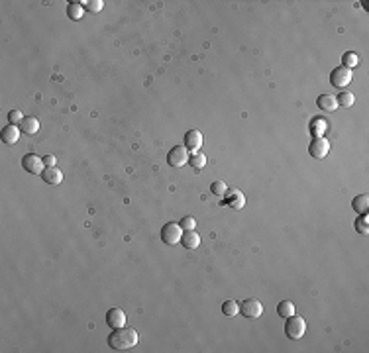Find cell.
I'll use <instances>...</instances> for the list:
<instances>
[{
  "instance_id": "obj_1",
  "label": "cell",
  "mask_w": 369,
  "mask_h": 353,
  "mask_svg": "<svg viewBox=\"0 0 369 353\" xmlns=\"http://www.w3.org/2000/svg\"><path fill=\"white\" fill-rule=\"evenodd\" d=\"M138 341H140V334L134 328H116L108 336V345L114 351H128L136 347Z\"/></svg>"
},
{
  "instance_id": "obj_2",
  "label": "cell",
  "mask_w": 369,
  "mask_h": 353,
  "mask_svg": "<svg viewBox=\"0 0 369 353\" xmlns=\"http://www.w3.org/2000/svg\"><path fill=\"white\" fill-rule=\"evenodd\" d=\"M285 334H287L289 339H300L306 334V322H304V318H300L297 314L289 316L287 322H285Z\"/></svg>"
},
{
  "instance_id": "obj_3",
  "label": "cell",
  "mask_w": 369,
  "mask_h": 353,
  "mask_svg": "<svg viewBox=\"0 0 369 353\" xmlns=\"http://www.w3.org/2000/svg\"><path fill=\"white\" fill-rule=\"evenodd\" d=\"M308 153L314 157V159H326V155L330 153V141L326 137H314L308 145Z\"/></svg>"
},
{
  "instance_id": "obj_4",
  "label": "cell",
  "mask_w": 369,
  "mask_h": 353,
  "mask_svg": "<svg viewBox=\"0 0 369 353\" xmlns=\"http://www.w3.org/2000/svg\"><path fill=\"white\" fill-rule=\"evenodd\" d=\"M181 237H183V228H181L179 224L169 222V224H165V226L161 228V241H163V243L175 245V243L181 241Z\"/></svg>"
},
{
  "instance_id": "obj_5",
  "label": "cell",
  "mask_w": 369,
  "mask_h": 353,
  "mask_svg": "<svg viewBox=\"0 0 369 353\" xmlns=\"http://www.w3.org/2000/svg\"><path fill=\"white\" fill-rule=\"evenodd\" d=\"M240 312L246 316V318H261L263 316V304L257 300V298H247L242 302V306H240Z\"/></svg>"
},
{
  "instance_id": "obj_6",
  "label": "cell",
  "mask_w": 369,
  "mask_h": 353,
  "mask_svg": "<svg viewBox=\"0 0 369 353\" xmlns=\"http://www.w3.org/2000/svg\"><path fill=\"white\" fill-rule=\"evenodd\" d=\"M351 83V71L346 69V67H336L332 73H330V84L336 86V88H346L348 84Z\"/></svg>"
},
{
  "instance_id": "obj_7",
  "label": "cell",
  "mask_w": 369,
  "mask_h": 353,
  "mask_svg": "<svg viewBox=\"0 0 369 353\" xmlns=\"http://www.w3.org/2000/svg\"><path fill=\"white\" fill-rule=\"evenodd\" d=\"M22 167H24L28 173H32V175H41V173L45 171V163H43V159H41L39 155H35V153H28V155H24V159H22Z\"/></svg>"
},
{
  "instance_id": "obj_8",
  "label": "cell",
  "mask_w": 369,
  "mask_h": 353,
  "mask_svg": "<svg viewBox=\"0 0 369 353\" xmlns=\"http://www.w3.org/2000/svg\"><path fill=\"white\" fill-rule=\"evenodd\" d=\"M167 161H169L171 167H183L185 163H189V149L185 145H175L169 151Z\"/></svg>"
},
{
  "instance_id": "obj_9",
  "label": "cell",
  "mask_w": 369,
  "mask_h": 353,
  "mask_svg": "<svg viewBox=\"0 0 369 353\" xmlns=\"http://www.w3.org/2000/svg\"><path fill=\"white\" fill-rule=\"evenodd\" d=\"M224 196H226V204L230 208H234V210H242L246 206V194L242 190H238V188L228 190Z\"/></svg>"
},
{
  "instance_id": "obj_10",
  "label": "cell",
  "mask_w": 369,
  "mask_h": 353,
  "mask_svg": "<svg viewBox=\"0 0 369 353\" xmlns=\"http://www.w3.org/2000/svg\"><path fill=\"white\" fill-rule=\"evenodd\" d=\"M106 324H108L112 330L124 328V324H126V312H124L122 308H110V310L106 312Z\"/></svg>"
},
{
  "instance_id": "obj_11",
  "label": "cell",
  "mask_w": 369,
  "mask_h": 353,
  "mask_svg": "<svg viewBox=\"0 0 369 353\" xmlns=\"http://www.w3.org/2000/svg\"><path fill=\"white\" fill-rule=\"evenodd\" d=\"M185 147L189 151H198L202 147V134L198 130H189L185 134Z\"/></svg>"
},
{
  "instance_id": "obj_12",
  "label": "cell",
  "mask_w": 369,
  "mask_h": 353,
  "mask_svg": "<svg viewBox=\"0 0 369 353\" xmlns=\"http://www.w3.org/2000/svg\"><path fill=\"white\" fill-rule=\"evenodd\" d=\"M20 134H22L20 126L8 124L6 128H2V141H4L6 145H14V143H18V139H20Z\"/></svg>"
},
{
  "instance_id": "obj_13",
  "label": "cell",
  "mask_w": 369,
  "mask_h": 353,
  "mask_svg": "<svg viewBox=\"0 0 369 353\" xmlns=\"http://www.w3.org/2000/svg\"><path fill=\"white\" fill-rule=\"evenodd\" d=\"M316 106L324 112H334V110H338V100L332 94H320L318 100H316Z\"/></svg>"
},
{
  "instance_id": "obj_14",
  "label": "cell",
  "mask_w": 369,
  "mask_h": 353,
  "mask_svg": "<svg viewBox=\"0 0 369 353\" xmlns=\"http://www.w3.org/2000/svg\"><path fill=\"white\" fill-rule=\"evenodd\" d=\"M41 179L47 183V185H59L63 181V173L61 169L57 167H45V171L41 173Z\"/></svg>"
},
{
  "instance_id": "obj_15",
  "label": "cell",
  "mask_w": 369,
  "mask_h": 353,
  "mask_svg": "<svg viewBox=\"0 0 369 353\" xmlns=\"http://www.w3.org/2000/svg\"><path fill=\"white\" fill-rule=\"evenodd\" d=\"M351 208H353L357 214H367V212H369V196H367V194H357V196L351 200Z\"/></svg>"
},
{
  "instance_id": "obj_16",
  "label": "cell",
  "mask_w": 369,
  "mask_h": 353,
  "mask_svg": "<svg viewBox=\"0 0 369 353\" xmlns=\"http://www.w3.org/2000/svg\"><path fill=\"white\" fill-rule=\"evenodd\" d=\"M181 243L187 247V249H196L200 245V235L194 232V230H189V232H183V237H181Z\"/></svg>"
},
{
  "instance_id": "obj_17",
  "label": "cell",
  "mask_w": 369,
  "mask_h": 353,
  "mask_svg": "<svg viewBox=\"0 0 369 353\" xmlns=\"http://www.w3.org/2000/svg\"><path fill=\"white\" fill-rule=\"evenodd\" d=\"M20 130H22L24 134H28V135L37 134V132H39V122H37V118H34V116L24 118L22 124H20Z\"/></svg>"
},
{
  "instance_id": "obj_18",
  "label": "cell",
  "mask_w": 369,
  "mask_h": 353,
  "mask_svg": "<svg viewBox=\"0 0 369 353\" xmlns=\"http://www.w3.org/2000/svg\"><path fill=\"white\" fill-rule=\"evenodd\" d=\"M83 12H85V8H83L81 2H69V4H67V16H69V20H73V22L81 20V18H83Z\"/></svg>"
},
{
  "instance_id": "obj_19",
  "label": "cell",
  "mask_w": 369,
  "mask_h": 353,
  "mask_svg": "<svg viewBox=\"0 0 369 353\" xmlns=\"http://www.w3.org/2000/svg\"><path fill=\"white\" fill-rule=\"evenodd\" d=\"M189 165H191L193 169H196V171L204 169V167H206V155L200 153V151H194V153L189 157Z\"/></svg>"
},
{
  "instance_id": "obj_20",
  "label": "cell",
  "mask_w": 369,
  "mask_h": 353,
  "mask_svg": "<svg viewBox=\"0 0 369 353\" xmlns=\"http://www.w3.org/2000/svg\"><path fill=\"white\" fill-rule=\"evenodd\" d=\"M336 100H338V106H342V108H351V106H353V102H355L353 94H351V92H348V90H342V92L336 96Z\"/></svg>"
},
{
  "instance_id": "obj_21",
  "label": "cell",
  "mask_w": 369,
  "mask_h": 353,
  "mask_svg": "<svg viewBox=\"0 0 369 353\" xmlns=\"http://www.w3.org/2000/svg\"><path fill=\"white\" fill-rule=\"evenodd\" d=\"M277 312H279L281 318H289V316H293V314H295V302H291V300H283V302H279Z\"/></svg>"
},
{
  "instance_id": "obj_22",
  "label": "cell",
  "mask_w": 369,
  "mask_h": 353,
  "mask_svg": "<svg viewBox=\"0 0 369 353\" xmlns=\"http://www.w3.org/2000/svg\"><path fill=\"white\" fill-rule=\"evenodd\" d=\"M359 65V55L357 53H353V51H348V53H344L342 55V67H346V69H353V67H357Z\"/></svg>"
},
{
  "instance_id": "obj_23",
  "label": "cell",
  "mask_w": 369,
  "mask_h": 353,
  "mask_svg": "<svg viewBox=\"0 0 369 353\" xmlns=\"http://www.w3.org/2000/svg\"><path fill=\"white\" fill-rule=\"evenodd\" d=\"M238 312H240V306H238V302H234V300H226L224 304H222V314H224V316H228V318H234Z\"/></svg>"
},
{
  "instance_id": "obj_24",
  "label": "cell",
  "mask_w": 369,
  "mask_h": 353,
  "mask_svg": "<svg viewBox=\"0 0 369 353\" xmlns=\"http://www.w3.org/2000/svg\"><path fill=\"white\" fill-rule=\"evenodd\" d=\"M355 232L357 234H363V235H367L369 234V218H367V214H361L357 220H355Z\"/></svg>"
},
{
  "instance_id": "obj_25",
  "label": "cell",
  "mask_w": 369,
  "mask_h": 353,
  "mask_svg": "<svg viewBox=\"0 0 369 353\" xmlns=\"http://www.w3.org/2000/svg\"><path fill=\"white\" fill-rule=\"evenodd\" d=\"M81 4H83L85 10H88V12H92V14H98V12L102 10V6H104L102 0H85V2H81Z\"/></svg>"
},
{
  "instance_id": "obj_26",
  "label": "cell",
  "mask_w": 369,
  "mask_h": 353,
  "mask_svg": "<svg viewBox=\"0 0 369 353\" xmlns=\"http://www.w3.org/2000/svg\"><path fill=\"white\" fill-rule=\"evenodd\" d=\"M326 122L324 120H314L312 124H310V132L314 134V137H322V134L326 132Z\"/></svg>"
},
{
  "instance_id": "obj_27",
  "label": "cell",
  "mask_w": 369,
  "mask_h": 353,
  "mask_svg": "<svg viewBox=\"0 0 369 353\" xmlns=\"http://www.w3.org/2000/svg\"><path fill=\"white\" fill-rule=\"evenodd\" d=\"M210 192H212L214 196H224L228 192V186L224 181H214L212 185H210Z\"/></svg>"
},
{
  "instance_id": "obj_28",
  "label": "cell",
  "mask_w": 369,
  "mask_h": 353,
  "mask_svg": "<svg viewBox=\"0 0 369 353\" xmlns=\"http://www.w3.org/2000/svg\"><path fill=\"white\" fill-rule=\"evenodd\" d=\"M179 226L183 228V232H189V230H194V228H196V220H194L193 216H185V218L179 222Z\"/></svg>"
},
{
  "instance_id": "obj_29",
  "label": "cell",
  "mask_w": 369,
  "mask_h": 353,
  "mask_svg": "<svg viewBox=\"0 0 369 353\" xmlns=\"http://www.w3.org/2000/svg\"><path fill=\"white\" fill-rule=\"evenodd\" d=\"M22 120H24V116H22V112H20V110H10V112H8V122H10V124L20 126V124H22Z\"/></svg>"
},
{
  "instance_id": "obj_30",
  "label": "cell",
  "mask_w": 369,
  "mask_h": 353,
  "mask_svg": "<svg viewBox=\"0 0 369 353\" xmlns=\"http://www.w3.org/2000/svg\"><path fill=\"white\" fill-rule=\"evenodd\" d=\"M55 161H57V159H55L53 155H45V157H43L45 167H55Z\"/></svg>"
}]
</instances>
